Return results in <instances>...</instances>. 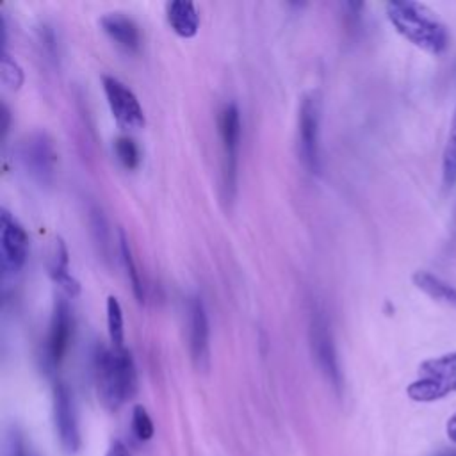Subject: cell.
Segmentation results:
<instances>
[{"instance_id": "6da1fadb", "label": "cell", "mask_w": 456, "mask_h": 456, "mask_svg": "<svg viewBox=\"0 0 456 456\" xmlns=\"http://www.w3.org/2000/svg\"><path fill=\"white\" fill-rule=\"evenodd\" d=\"M93 369L98 399L107 410L116 411L134 397L137 372L128 349L100 346L94 353Z\"/></svg>"}, {"instance_id": "7a4b0ae2", "label": "cell", "mask_w": 456, "mask_h": 456, "mask_svg": "<svg viewBox=\"0 0 456 456\" xmlns=\"http://www.w3.org/2000/svg\"><path fill=\"white\" fill-rule=\"evenodd\" d=\"M385 9L394 28L417 48L431 55H440L447 50V27L428 5L411 0H394Z\"/></svg>"}, {"instance_id": "3957f363", "label": "cell", "mask_w": 456, "mask_h": 456, "mask_svg": "<svg viewBox=\"0 0 456 456\" xmlns=\"http://www.w3.org/2000/svg\"><path fill=\"white\" fill-rule=\"evenodd\" d=\"M456 392V351L424 360L419 376L406 387V394L415 403H433Z\"/></svg>"}, {"instance_id": "277c9868", "label": "cell", "mask_w": 456, "mask_h": 456, "mask_svg": "<svg viewBox=\"0 0 456 456\" xmlns=\"http://www.w3.org/2000/svg\"><path fill=\"white\" fill-rule=\"evenodd\" d=\"M321 93L317 89H312L301 98L297 112V153L303 166L310 173H319L321 169Z\"/></svg>"}, {"instance_id": "5b68a950", "label": "cell", "mask_w": 456, "mask_h": 456, "mask_svg": "<svg viewBox=\"0 0 456 456\" xmlns=\"http://www.w3.org/2000/svg\"><path fill=\"white\" fill-rule=\"evenodd\" d=\"M240 112L235 103L223 107L219 114V135L223 151V191L224 198L232 200L237 183V164L240 150Z\"/></svg>"}, {"instance_id": "8992f818", "label": "cell", "mask_w": 456, "mask_h": 456, "mask_svg": "<svg viewBox=\"0 0 456 456\" xmlns=\"http://www.w3.org/2000/svg\"><path fill=\"white\" fill-rule=\"evenodd\" d=\"M308 333H310L312 354H314L321 372L330 381V385L338 392L342 387V374H340V367H338V358H337V349H335L330 321L321 308L312 310Z\"/></svg>"}, {"instance_id": "52a82bcc", "label": "cell", "mask_w": 456, "mask_h": 456, "mask_svg": "<svg viewBox=\"0 0 456 456\" xmlns=\"http://www.w3.org/2000/svg\"><path fill=\"white\" fill-rule=\"evenodd\" d=\"M53 424L62 451L68 456H75L82 447V438L73 394L62 381H57L53 387Z\"/></svg>"}, {"instance_id": "ba28073f", "label": "cell", "mask_w": 456, "mask_h": 456, "mask_svg": "<svg viewBox=\"0 0 456 456\" xmlns=\"http://www.w3.org/2000/svg\"><path fill=\"white\" fill-rule=\"evenodd\" d=\"M18 155L23 167L28 171V175L36 182L39 183L52 182L55 173L57 153L52 139L46 134L36 132L27 135L18 146Z\"/></svg>"}, {"instance_id": "9c48e42d", "label": "cell", "mask_w": 456, "mask_h": 456, "mask_svg": "<svg viewBox=\"0 0 456 456\" xmlns=\"http://www.w3.org/2000/svg\"><path fill=\"white\" fill-rule=\"evenodd\" d=\"M28 253V237L23 226L16 221L11 212L2 208L0 212V260L5 274H16Z\"/></svg>"}, {"instance_id": "30bf717a", "label": "cell", "mask_w": 456, "mask_h": 456, "mask_svg": "<svg viewBox=\"0 0 456 456\" xmlns=\"http://www.w3.org/2000/svg\"><path fill=\"white\" fill-rule=\"evenodd\" d=\"M102 86L118 125L123 128H141L144 125V112L135 94L123 82L109 75L102 77Z\"/></svg>"}, {"instance_id": "8fae6325", "label": "cell", "mask_w": 456, "mask_h": 456, "mask_svg": "<svg viewBox=\"0 0 456 456\" xmlns=\"http://www.w3.org/2000/svg\"><path fill=\"white\" fill-rule=\"evenodd\" d=\"M71 335H73L71 310L64 299H59L53 306V314H52L50 328H48V335H46V344H45V353H43L45 367L48 370H55L61 365V362L69 347Z\"/></svg>"}, {"instance_id": "7c38bea8", "label": "cell", "mask_w": 456, "mask_h": 456, "mask_svg": "<svg viewBox=\"0 0 456 456\" xmlns=\"http://www.w3.org/2000/svg\"><path fill=\"white\" fill-rule=\"evenodd\" d=\"M189 349L192 363L198 370H207L210 365L208 317L201 297L194 296L189 303Z\"/></svg>"}, {"instance_id": "4fadbf2b", "label": "cell", "mask_w": 456, "mask_h": 456, "mask_svg": "<svg viewBox=\"0 0 456 456\" xmlns=\"http://www.w3.org/2000/svg\"><path fill=\"white\" fill-rule=\"evenodd\" d=\"M102 28L105 34L123 50L126 52H137L141 46V32L139 27L134 23V20L123 16V14H105L102 20Z\"/></svg>"}, {"instance_id": "5bb4252c", "label": "cell", "mask_w": 456, "mask_h": 456, "mask_svg": "<svg viewBox=\"0 0 456 456\" xmlns=\"http://www.w3.org/2000/svg\"><path fill=\"white\" fill-rule=\"evenodd\" d=\"M166 18L169 27L180 37H194L200 28V16L192 2L173 0L166 4Z\"/></svg>"}, {"instance_id": "9a60e30c", "label": "cell", "mask_w": 456, "mask_h": 456, "mask_svg": "<svg viewBox=\"0 0 456 456\" xmlns=\"http://www.w3.org/2000/svg\"><path fill=\"white\" fill-rule=\"evenodd\" d=\"M411 281L419 290H422L431 299L449 305V306H456V287H452L440 276L420 269V271L413 273Z\"/></svg>"}, {"instance_id": "2e32d148", "label": "cell", "mask_w": 456, "mask_h": 456, "mask_svg": "<svg viewBox=\"0 0 456 456\" xmlns=\"http://www.w3.org/2000/svg\"><path fill=\"white\" fill-rule=\"evenodd\" d=\"M442 182L447 189H451L456 183V109L442 157Z\"/></svg>"}, {"instance_id": "e0dca14e", "label": "cell", "mask_w": 456, "mask_h": 456, "mask_svg": "<svg viewBox=\"0 0 456 456\" xmlns=\"http://www.w3.org/2000/svg\"><path fill=\"white\" fill-rule=\"evenodd\" d=\"M119 251H121V260H123V265L126 269V276H128V281L132 285V290H134V296L139 303L144 301V287H142V281H141V274L135 267V262H134V256H132V251H130V244L125 237V233L119 230Z\"/></svg>"}, {"instance_id": "ac0fdd59", "label": "cell", "mask_w": 456, "mask_h": 456, "mask_svg": "<svg viewBox=\"0 0 456 456\" xmlns=\"http://www.w3.org/2000/svg\"><path fill=\"white\" fill-rule=\"evenodd\" d=\"M107 330H109V338L114 347H123V310L118 301V297L109 296L107 297Z\"/></svg>"}, {"instance_id": "d6986e66", "label": "cell", "mask_w": 456, "mask_h": 456, "mask_svg": "<svg viewBox=\"0 0 456 456\" xmlns=\"http://www.w3.org/2000/svg\"><path fill=\"white\" fill-rule=\"evenodd\" d=\"M114 153L123 167L135 169L141 162V153L135 141L128 135H121L114 141Z\"/></svg>"}, {"instance_id": "ffe728a7", "label": "cell", "mask_w": 456, "mask_h": 456, "mask_svg": "<svg viewBox=\"0 0 456 456\" xmlns=\"http://www.w3.org/2000/svg\"><path fill=\"white\" fill-rule=\"evenodd\" d=\"M132 433L139 442L150 440L155 433L153 420L142 404H135L132 410Z\"/></svg>"}, {"instance_id": "44dd1931", "label": "cell", "mask_w": 456, "mask_h": 456, "mask_svg": "<svg viewBox=\"0 0 456 456\" xmlns=\"http://www.w3.org/2000/svg\"><path fill=\"white\" fill-rule=\"evenodd\" d=\"M0 75H2V82L11 89H18L23 84V69L7 52H2Z\"/></svg>"}, {"instance_id": "7402d4cb", "label": "cell", "mask_w": 456, "mask_h": 456, "mask_svg": "<svg viewBox=\"0 0 456 456\" xmlns=\"http://www.w3.org/2000/svg\"><path fill=\"white\" fill-rule=\"evenodd\" d=\"M91 223H93V232H94L96 244H102V249L107 251V223H105L103 214L98 208H94L91 212Z\"/></svg>"}, {"instance_id": "603a6c76", "label": "cell", "mask_w": 456, "mask_h": 456, "mask_svg": "<svg viewBox=\"0 0 456 456\" xmlns=\"http://www.w3.org/2000/svg\"><path fill=\"white\" fill-rule=\"evenodd\" d=\"M105 456H132V454H130V451L126 449V445L123 442L116 440V442L110 444V447H109Z\"/></svg>"}, {"instance_id": "cb8c5ba5", "label": "cell", "mask_w": 456, "mask_h": 456, "mask_svg": "<svg viewBox=\"0 0 456 456\" xmlns=\"http://www.w3.org/2000/svg\"><path fill=\"white\" fill-rule=\"evenodd\" d=\"M0 128H2V139H5L7 132H9V125H11V114H9V109L5 103H2V110H0Z\"/></svg>"}, {"instance_id": "d4e9b609", "label": "cell", "mask_w": 456, "mask_h": 456, "mask_svg": "<svg viewBox=\"0 0 456 456\" xmlns=\"http://www.w3.org/2000/svg\"><path fill=\"white\" fill-rule=\"evenodd\" d=\"M445 433H447L449 440L456 444V411L449 417V420H447V424H445Z\"/></svg>"}, {"instance_id": "484cf974", "label": "cell", "mask_w": 456, "mask_h": 456, "mask_svg": "<svg viewBox=\"0 0 456 456\" xmlns=\"http://www.w3.org/2000/svg\"><path fill=\"white\" fill-rule=\"evenodd\" d=\"M438 456H456V451H449V452H440Z\"/></svg>"}, {"instance_id": "4316f807", "label": "cell", "mask_w": 456, "mask_h": 456, "mask_svg": "<svg viewBox=\"0 0 456 456\" xmlns=\"http://www.w3.org/2000/svg\"><path fill=\"white\" fill-rule=\"evenodd\" d=\"M454 224H456V212H454Z\"/></svg>"}]
</instances>
